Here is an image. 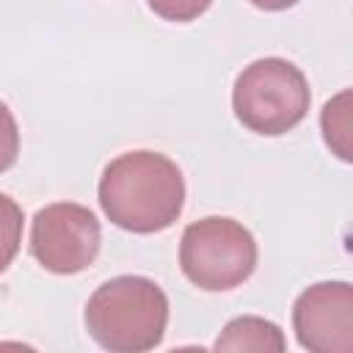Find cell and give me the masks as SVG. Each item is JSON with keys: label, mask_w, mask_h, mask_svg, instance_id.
Listing matches in <instances>:
<instances>
[{"label": "cell", "mask_w": 353, "mask_h": 353, "mask_svg": "<svg viewBox=\"0 0 353 353\" xmlns=\"http://www.w3.org/2000/svg\"><path fill=\"white\" fill-rule=\"evenodd\" d=\"M168 325V298L146 276H116L94 290L85 303L91 339L110 353L154 350Z\"/></svg>", "instance_id": "7a4b0ae2"}, {"label": "cell", "mask_w": 353, "mask_h": 353, "mask_svg": "<svg viewBox=\"0 0 353 353\" xmlns=\"http://www.w3.org/2000/svg\"><path fill=\"white\" fill-rule=\"evenodd\" d=\"M102 245V229L97 215L74 201H55L41 207L30 221V254L33 259L58 276L85 270Z\"/></svg>", "instance_id": "5b68a950"}, {"label": "cell", "mask_w": 353, "mask_h": 353, "mask_svg": "<svg viewBox=\"0 0 353 353\" xmlns=\"http://www.w3.org/2000/svg\"><path fill=\"white\" fill-rule=\"evenodd\" d=\"M256 240L234 218L210 215L185 226L179 240V268L190 284L207 292L240 287L256 270Z\"/></svg>", "instance_id": "277c9868"}, {"label": "cell", "mask_w": 353, "mask_h": 353, "mask_svg": "<svg viewBox=\"0 0 353 353\" xmlns=\"http://www.w3.org/2000/svg\"><path fill=\"white\" fill-rule=\"evenodd\" d=\"M306 74L287 58H256L234 80L232 108L243 127L256 135H284L309 113Z\"/></svg>", "instance_id": "3957f363"}, {"label": "cell", "mask_w": 353, "mask_h": 353, "mask_svg": "<svg viewBox=\"0 0 353 353\" xmlns=\"http://www.w3.org/2000/svg\"><path fill=\"white\" fill-rule=\"evenodd\" d=\"M248 3L262 11H284V8H292L298 0H248Z\"/></svg>", "instance_id": "7c38bea8"}, {"label": "cell", "mask_w": 353, "mask_h": 353, "mask_svg": "<svg viewBox=\"0 0 353 353\" xmlns=\"http://www.w3.org/2000/svg\"><path fill=\"white\" fill-rule=\"evenodd\" d=\"M146 3L157 17L168 22H193L210 8L212 0H146Z\"/></svg>", "instance_id": "30bf717a"}, {"label": "cell", "mask_w": 353, "mask_h": 353, "mask_svg": "<svg viewBox=\"0 0 353 353\" xmlns=\"http://www.w3.org/2000/svg\"><path fill=\"white\" fill-rule=\"evenodd\" d=\"M17 154H19V127L8 105L0 102V174L17 163Z\"/></svg>", "instance_id": "8fae6325"}, {"label": "cell", "mask_w": 353, "mask_h": 353, "mask_svg": "<svg viewBox=\"0 0 353 353\" xmlns=\"http://www.w3.org/2000/svg\"><path fill=\"white\" fill-rule=\"evenodd\" d=\"M97 199L105 218L119 229L154 234L182 215L185 176L171 157L152 149H135L105 165Z\"/></svg>", "instance_id": "6da1fadb"}, {"label": "cell", "mask_w": 353, "mask_h": 353, "mask_svg": "<svg viewBox=\"0 0 353 353\" xmlns=\"http://www.w3.org/2000/svg\"><path fill=\"white\" fill-rule=\"evenodd\" d=\"M215 350H273V353H281L287 347V339L281 334V328L273 323V320H265V317H254V314H243V317H234L223 325V331L218 334Z\"/></svg>", "instance_id": "52a82bcc"}, {"label": "cell", "mask_w": 353, "mask_h": 353, "mask_svg": "<svg viewBox=\"0 0 353 353\" xmlns=\"http://www.w3.org/2000/svg\"><path fill=\"white\" fill-rule=\"evenodd\" d=\"M22 207L0 193V273L14 262L19 243H22Z\"/></svg>", "instance_id": "9c48e42d"}, {"label": "cell", "mask_w": 353, "mask_h": 353, "mask_svg": "<svg viewBox=\"0 0 353 353\" xmlns=\"http://www.w3.org/2000/svg\"><path fill=\"white\" fill-rule=\"evenodd\" d=\"M292 331L309 353L353 350V287L347 281H320L306 287L292 303Z\"/></svg>", "instance_id": "8992f818"}, {"label": "cell", "mask_w": 353, "mask_h": 353, "mask_svg": "<svg viewBox=\"0 0 353 353\" xmlns=\"http://www.w3.org/2000/svg\"><path fill=\"white\" fill-rule=\"evenodd\" d=\"M320 127H323V138L328 143V149L350 163V130H353V121H350V91H339L334 99L325 102L323 113H320Z\"/></svg>", "instance_id": "ba28073f"}]
</instances>
